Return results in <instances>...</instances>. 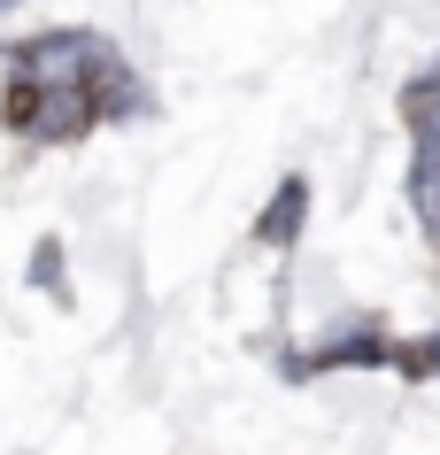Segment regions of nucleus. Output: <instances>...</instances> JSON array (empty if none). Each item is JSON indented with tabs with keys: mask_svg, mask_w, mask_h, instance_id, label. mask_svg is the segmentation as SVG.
I'll use <instances>...</instances> for the list:
<instances>
[{
	"mask_svg": "<svg viewBox=\"0 0 440 455\" xmlns=\"http://www.w3.org/2000/svg\"><path fill=\"white\" fill-rule=\"evenodd\" d=\"M132 108H140V77L116 62V47L100 31H47V39L16 47L8 132L62 147V140H85L100 116H132Z\"/></svg>",
	"mask_w": 440,
	"mask_h": 455,
	"instance_id": "obj_1",
	"label": "nucleus"
},
{
	"mask_svg": "<svg viewBox=\"0 0 440 455\" xmlns=\"http://www.w3.org/2000/svg\"><path fill=\"white\" fill-rule=\"evenodd\" d=\"M410 132H417L410 193H417V216H425V232L440 240V85H410Z\"/></svg>",
	"mask_w": 440,
	"mask_h": 455,
	"instance_id": "obj_2",
	"label": "nucleus"
},
{
	"mask_svg": "<svg viewBox=\"0 0 440 455\" xmlns=\"http://www.w3.org/2000/svg\"><path fill=\"white\" fill-rule=\"evenodd\" d=\"M301 209H309V178H286V186L270 193V209H263V224H255V232H263L270 247H293V232H301Z\"/></svg>",
	"mask_w": 440,
	"mask_h": 455,
	"instance_id": "obj_3",
	"label": "nucleus"
},
{
	"mask_svg": "<svg viewBox=\"0 0 440 455\" xmlns=\"http://www.w3.org/2000/svg\"><path fill=\"white\" fill-rule=\"evenodd\" d=\"M394 371H410V379H440V332L433 339H410V347H387Z\"/></svg>",
	"mask_w": 440,
	"mask_h": 455,
	"instance_id": "obj_4",
	"label": "nucleus"
}]
</instances>
